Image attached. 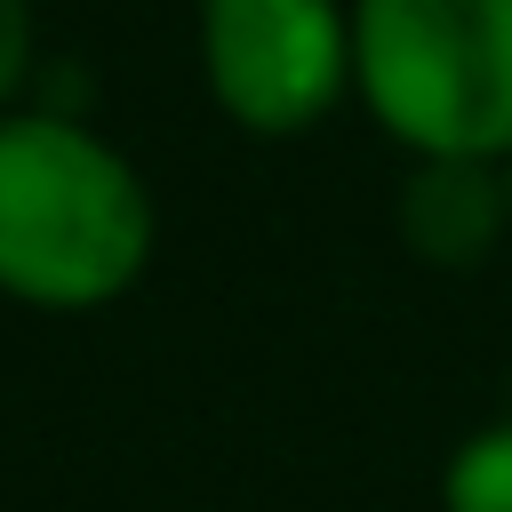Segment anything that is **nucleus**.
I'll return each instance as SVG.
<instances>
[{
  "label": "nucleus",
  "mask_w": 512,
  "mask_h": 512,
  "mask_svg": "<svg viewBox=\"0 0 512 512\" xmlns=\"http://www.w3.org/2000/svg\"><path fill=\"white\" fill-rule=\"evenodd\" d=\"M160 240L136 160L72 112H0V296L32 312L120 304Z\"/></svg>",
  "instance_id": "nucleus-1"
},
{
  "label": "nucleus",
  "mask_w": 512,
  "mask_h": 512,
  "mask_svg": "<svg viewBox=\"0 0 512 512\" xmlns=\"http://www.w3.org/2000/svg\"><path fill=\"white\" fill-rule=\"evenodd\" d=\"M352 96L408 160L512 152V0H352Z\"/></svg>",
  "instance_id": "nucleus-2"
},
{
  "label": "nucleus",
  "mask_w": 512,
  "mask_h": 512,
  "mask_svg": "<svg viewBox=\"0 0 512 512\" xmlns=\"http://www.w3.org/2000/svg\"><path fill=\"white\" fill-rule=\"evenodd\" d=\"M200 80L248 136H304L352 96V0H192Z\"/></svg>",
  "instance_id": "nucleus-3"
},
{
  "label": "nucleus",
  "mask_w": 512,
  "mask_h": 512,
  "mask_svg": "<svg viewBox=\"0 0 512 512\" xmlns=\"http://www.w3.org/2000/svg\"><path fill=\"white\" fill-rule=\"evenodd\" d=\"M504 232H512V208H504V176L488 160H416L408 168V184H400L408 256L464 272V264H488V248Z\"/></svg>",
  "instance_id": "nucleus-4"
},
{
  "label": "nucleus",
  "mask_w": 512,
  "mask_h": 512,
  "mask_svg": "<svg viewBox=\"0 0 512 512\" xmlns=\"http://www.w3.org/2000/svg\"><path fill=\"white\" fill-rule=\"evenodd\" d=\"M440 512H512V416H496L448 448Z\"/></svg>",
  "instance_id": "nucleus-5"
},
{
  "label": "nucleus",
  "mask_w": 512,
  "mask_h": 512,
  "mask_svg": "<svg viewBox=\"0 0 512 512\" xmlns=\"http://www.w3.org/2000/svg\"><path fill=\"white\" fill-rule=\"evenodd\" d=\"M40 64V16L32 0H0V112H16V96L32 88Z\"/></svg>",
  "instance_id": "nucleus-6"
},
{
  "label": "nucleus",
  "mask_w": 512,
  "mask_h": 512,
  "mask_svg": "<svg viewBox=\"0 0 512 512\" xmlns=\"http://www.w3.org/2000/svg\"><path fill=\"white\" fill-rule=\"evenodd\" d=\"M496 176H504V208H512V152H504V160H496Z\"/></svg>",
  "instance_id": "nucleus-7"
}]
</instances>
